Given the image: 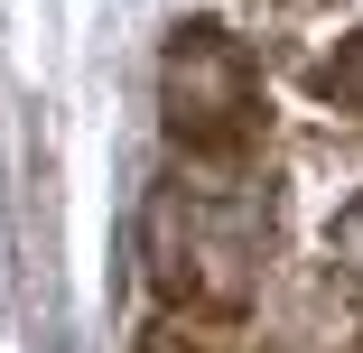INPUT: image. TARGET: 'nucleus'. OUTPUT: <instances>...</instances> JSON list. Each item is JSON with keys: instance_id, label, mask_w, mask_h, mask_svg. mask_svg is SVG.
<instances>
[{"instance_id": "f03ea898", "label": "nucleus", "mask_w": 363, "mask_h": 353, "mask_svg": "<svg viewBox=\"0 0 363 353\" xmlns=\"http://www.w3.org/2000/svg\"><path fill=\"white\" fill-rule=\"evenodd\" d=\"M317 93H326L335 112H363V37H345V47L317 65Z\"/></svg>"}, {"instance_id": "7ed1b4c3", "label": "nucleus", "mask_w": 363, "mask_h": 353, "mask_svg": "<svg viewBox=\"0 0 363 353\" xmlns=\"http://www.w3.org/2000/svg\"><path fill=\"white\" fill-rule=\"evenodd\" d=\"M335 270H354V279H363V195L335 214Z\"/></svg>"}, {"instance_id": "f257e3e1", "label": "nucleus", "mask_w": 363, "mask_h": 353, "mask_svg": "<svg viewBox=\"0 0 363 353\" xmlns=\"http://www.w3.org/2000/svg\"><path fill=\"white\" fill-rule=\"evenodd\" d=\"M168 130L196 158H242L261 139V75H252L242 37L177 28V47H168Z\"/></svg>"}]
</instances>
